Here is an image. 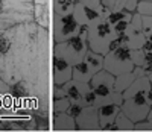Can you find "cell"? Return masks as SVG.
Masks as SVG:
<instances>
[{"mask_svg":"<svg viewBox=\"0 0 152 132\" xmlns=\"http://www.w3.org/2000/svg\"><path fill=\"white\" fill-rule=\"evenodd\" d=\"M104 59H105L104 55L96 53V52H93V50H90V49H88V52H87L85 56H84V61L90 65V69H91L94 73L104 70Z\"/></svg>","mask_w":152,"mask_h":132,"instance_id":"cell-20","label":"cell"},{"mask_svg":"<svg viewBox=\"0 0 152 132\" xmlns=\"http://www.w3.org/2000/svg\"><path fill=\"white\" fill-rule=\"evenodd\" d=\"M123 100H125V99H123V94L114 90L113 93H110V94H105V96H99V97H96V103H94V106L100 108V106H105V105H119V106H122Z\"/></svg>","mask_w":152,"mask_h":132,"instance_id":"cell-19","label":"cell"},{"mask_svg":"<svg viewBox=\"0 0 152 132\" xmlns=\"http://www.w3.org/2000/svg\"><path fill=\"white\" fill-rule=\"evenodd\" d=\"M132 61V50L126 46H119L116 49L110 50L104 59V69L110 71L113 76H120L123 73H129L134 70Z\"/></svg>","mask_w":152,"mask_h":132,"instance_id":"cell-6","label":"cell"},{"mask_svg":"<svg viewBox=\"0 0 152 132\" xmlns=\"http://www.w3.org/2000/svg\"><path fill=\"white\" fill-rule=\"evenodd\" d=\"M151 88H152V84L149 81V76H142L126 91H123V99H129V97L140 96V94H148V91Z\"/></svg>","mask_w":152,"mask_h":132,"instance_id":"cell-16","label":"cell"},{"mask_svg":"<svg viewBox=\"0 0 152 132\" xmlns=\"http://www.w3.org/2000/svg\"><path fill=\"white\" fill-rule=\"evenodd\" d=\"M122 111V106L119 105H105V106L99 108V120H100V131L107 125L116 122V117Z\"/></svg>","mask_w":152,"mask_h":132,"instance_id":"cell-17","label":"cell"},{"mask_svg":"<svg viewBox=\"0 0 152 132\" xmlns=\"http://www.w3.org/2000/svg\"><path fill=\"white\" fill-rule=\"evenodd\" d=\"M79 3H82V5H85V6H90V8H94V9H97L100 14H102V17L104 18H107L108 15H110V11L102 5V0H78Z\"/></svg>","mask_w":152,"mask_h":132,"instance_id":"cell-25","label":"cell"},{"mask_svg":"<svg viewBox=\"0 0 152 132\" xmlns=\"http://www.w3.org/2000/svg\"><path fill=\"white\" fill-rule=\"evenodd\" d=\"M62 87H64V91H66L67 99H69L72 103H81L84 94L87 93V91L91 90L90 84H87V82H79V81H75V79L69 81L67 84H64ZM81 105H82V103H81Z\"/></svg>","mask_w":152,"mask_h":132,"instance_id":"cell-13","label":"cell"},{"mask_svg":"<svg viewBox=\"0 0 152 132\" xmlns=\"http://www.w3.org/2000/svg\"><path fill=\"white\" fill-rule=\"evenodd\" d=\"M87 52H88L87 28H82L78 35L67 39L64 43L52 44V55H58L61 58H64L72 65L84 61V56Z\"/></svg>","mask_w":152,"mask_h":132,"instance_id":"cell-3","label":"cell"},{"mask_svg":"<svg viewBox=\"0 0 152 132\" xmlns=\"http://www.w3.org/2000/svg\"><path fill=\"white\" fill-rule=\"evenodd\" d=\"M53 0H34V5H52Z\"/></svg>","mask_w":152,"mask_h":132,"instance_id":"cell-34","label":"cell"},{"mask_svg":"<svg viewBox=\"0 0 152 132\" xmlns=\"http://www.w3.org/2000/svg\"><path fill=\"white\" fill-rule=\"evenodd\" d=\"M84 109V106H82V105L81 103H70V106H69V109L66 111V112H69L72 117H78L79 114H81V111Z\"/></svg>","mask_w":152,"mask_h":132,"instance_id":"cell-32","label":"cell"},{"mask_svg":"<svg viewBox=\"0 0 152 132\" xmlns=\"http://www.w3.org/2000/svg\"><path fill=\"white\" fill-rule=\"evenodd\" d=\"M34 21V0H0V32Z\"/></svg>","mask_w":152,"mask_h":132,"instance_id":"cell-2","label":"cell"},{"mask_svg":"<svg viewBox=\"0 0 152 132\" xmlns=\"http://www.w3.org/2000/svg\"><path fill=\"white\" fill-rule=\"evenodd\" d=\"M50 76L53 85H64L73 79V65L64 58L50 53Z\"/></svg>","mask_w":152,"mask_h":132,"instance_id":"cell-8","label":"cell"},{"mask_svg":"<svg viewBox=\"0 0 152 132\" xmlns=\"http://www.w3.org/2000/svg\"><path fill=\"white\" fill-rule=\"evenodd\" d=\"M11 132H18V131H11Z\"/></svg>","mask_w":152,"mask_h":132,"instance_id":"cell-39","label":"cell"},{"mask_svg":"<svg viewBox=\"0 0 152 132\" xmlns=\"http://www.w3.org/2000/svg\"><path fill=\"white\" fill-rule=\"evenodd\" d=\"M50 128L53 131L70 132L76 129V118L72 117L69 112H50Z\"/></svg>","mask_w":152,"mask_h":132,"instance_id":"cell-12","label":"cell"},{"mask_svg":"<svg viewBox=\"0 0 152 132\" xmlns=\"http://www.w3.org/2000/svg\"><path fill=\"white\" fill-rule=\"evenodd\" d=\"M93 76H94V71L90 69V65H88L85 61H81V62L73 65V79L75 81L90 84Z\"/></svg>","mask_w":152,"mask_h":132,"instance_id":"cell-18","label":"cell"},{"mask_svg":"<svg viewBox=\"0 0 152 132\" xmlns=\"http://www.w3.org/2000/svg\"><path fill=\"white\" fill-rule=\"evenodd\" d=\"M11 44H12L11 29L0 32V55H2V53H6V52L9 50V47H11Z\"/></svg>","mask_w":152,"mask_h":132,"instance_id":"cell-26","label":"cell"},{"mask_svg":"<svg viewBox=\"0 0 152 132\" xmlns=\"http://www.w3.org/2000/svg\"><path fill=\"white\" fill-rule=\"evenodd\" d=\"M132 61L135 67H145L148 64V56H146V52L143 49H138V50H132Z\"/></svg>","mask_w":152,"mask_h":132,"instance_id":"cell-27","label":"cell"},{"mask_svg":"<svg viewBox=\"0 0 152 132\" xmlns=\"http://www.w3.org/2000/svg\"><path fill=\"white\" fill-rule=\"evenodd\" d=\"M81 29H82V26L76 21L73 14L52 12V28H50L52 44L67 41V39L78 35L81 32Z\"/></svg>","mask_w":152,"mask_h":132,"instance_id":"cell-5","label":"cell"},{"mask_svg":"<svg viewBox=\"0 0 152 132\" xmlns=\"http://www.w3.org/2000/svg\"><path fill=\"white\" fill-rule=\"evenodd\" d=\"M34 21L41 28H52V5H34Z\"/></svg>","mask_w":152,"mask_h":132,"instance_id":"cell-15","label":"cell"},{"mask_svg":"<svg viewBox=\"0 0 152 132\" xmlns=\"http://www.w3.org/2000/svg\"><path fill=\"white\" fill-rule=\"evenodd\" d=\"M70 100L67 97H61V99H52L50 100V112H64L70 106Z\"/></svg>","mask_w":152,"mask_h":132,"instance_id":"cell-23","label":"cell"},{"mask_svg":"<svg viewBox=\"0 0 152 132\" xmlns=\"http://www.w3.org/2000/svg\"><path fill=\"white\" fill-rule=\"evenodd\" d=\"M143 32L146 36L152 35V15H143Z\"/></svg>","mask_w":152,"mask_h":132,"instance_id":"cell-31","label":"cell"},{"mask_svg":"<svg viewBox=\"0 0 152 132\" xmlns=\"http://www.w3.org/2000/svg\"><path fill=\"white\" fill-rule=\"evenodd\" d=\"M73 15H75L76 21H78L82 28H88V26H91V24H94L97 21L105 20L97 9L90 8V6H85V5H82L79 2L76 3V6L73 9Z\"/></svg>","mask_w":152,"mask_h":132,"instance_id":"cell-11","label":"cell"},{"mask_svg":"<svg viewBox=\"0 0 152 132\" xmlns=\"http://www.w3.org/2000/svg\"><path fill=\"white\" fill-rule=\"evenodd\" d=\"M78 3V0H53L52 2V12L58 14H73V9Z\"/></svg>","mask_w":152,"mask_h":132,"instance_id":"cell-21","label":"cell"},{"mask_svg":"<svg viewBox=\"0 0 152 132\" xmlns=\"http://www.w3.org/2000/svg\"><path fill=\"white\" fill-rule=\"evenodd\" d=\"M76 129L85 132L100 131V120H99V108L97 106H85L81 114L76 117Z\"/></svg>","mask_w":152,"mask_h":132,"instance_id":"cell-9","label":"cell"},{"mask_svg":"<svg viewBox=\"0 0 152 132\" xmlns=\"http://www.w3.org/2000/svg\"><path fill=\"white\" fill-rule=\"evenodd\" d=\"M138 2L140 0H126V3H125V11H128L131 12V14H134V12H137V8H138Z\"/></svg>","mask_w":152,"mask_h":132,"instance_id":"cell-33","label":"cell"},{"mask_svg":"<svg viewBox=\"0 0 152 132\" xmlns=\"http://www.w3.org/2000/svg\"><path fill=\"white\" fill-rule=\"evenodd\" d=\"M146 99H148V103L152 105V88L148 91V94H146Z\"/></svg>","mask_w":152,"mask_h":132,"instance_id":"cell-37","label":"cell"},{"mask_svg":"<svg viewBox=\"0 0 152 132\" xmlns=\"http://www.w3.org/2000/svg\"><path fill=\"white\" fill-rule=\"evenodd\" d=\"M149 81H151V84H152V74H149Z\"/></svg>","mask_w":152,"mask_h":132,"instance_id":"cell-38","label":"cell"},{"mask_svg":"<svg viewBox=\"0 0 152 132\" xmlns=\"http://www.w3.org/2000/svg\"><path fill=\"white\" fill-rule=\"evenodd\" d=\"M131 17H132L131 12L122 9V11H116V12H110V15H108L105 20H107V23H110L111 26H114L116 23H119V21H122V20H129Z\"/></svg>","mask_w":152,"mask_h":132,"instance_id":"cell-24","label":"cell"},{"mask_svg":"<svg viewBox=\"0 0 152 132\" xmlns=\"http://www.w3.org/2000/svg\"><path fill=\"white\" fill-rule=\"evenodd\" d=\"M126 0H102V5L110 11V12H116V11H122L125 8Z\"/></svg>","mask_w":152,"mask_h":132,"instance_id":"cell-28","label":"cell"},{"mask_svg":"<svg viewBox=\"0 0 152 132\" xmlns=\"http://www.w3.org/2000/svg\"><path fill=\"white\" fill-rule=\"evenodd\" d=\"M81 103H82L84 108L85 106H94V103H96V93L93 90L87 91V93L84 94V97H82V100H81Z\"/></svg>","mask_w":152,"mask_h":132,"instance_id":"cell-30","label":"cell"},{"mask_svg":"<svg viewBox=\"0 0 152 132\" xmlns=\"http://www.w3.org/2000/svg\"><path fill=\"white\" fill-rule=\"evenodd\" d=\"M143 69H145V71H146V74H148V76H149V74H152V61H151V62H148Z\"/></svg>","mask_w":152,"mask_h":132,"instance_id":"cell-35","label":"cell"},{"mask_svg":"<svg viewBox=\"0 0 152 132\" xmlns=\"http://www.w3.org/2000/svg\"><path fill=\"white\" fill-rule=\"evenodd\" d=\"M12 44L6 53L0 55V79L8 84L20 81L31 85L37 97L49 106V94L52 85L50 76L49 43L50 31L38 26L35 21L11 28Z\"/></svg>","mask_w":152,"mask_h":132,"instance_id":"cell-1","label":"cell"},{"mask_svg":"<svg viewBox=\"0 0 152 132\" xmlns=\"http://www.w3.org/2000/svg\"><path fill=\"white\" fill-rule=\"evenodd\" d=\"M151 109V105L148 103L146 94L134 96L129 99H125L122 103V111L128 115L134 123L142 122L148 117V112Z\"/></svg>","mask_w":152,"mask_h":132,"instance_id":"cell-7","label":"cell"},{"mask_svg":"<svg viewBox=\"0 0 152 132\" xmlns=\"http://www.w3.org/2000/svg\"><path fill=\"white\" fill-rule=\"evenodd\" d=\"M114 123H116V126H117V131H134V125H135L123 111L119 112V115L116 117V122Z\"/></svg>","mask_w":152,"mask_h":132,"instance_id":"cell-22","label":"cell"},{"mask_svg":"<svg viewBox=\"0 0 152 132\" xmlns=\"http://www.w3.org/2000/svg\"><path fill=\"white\" fill-rule=\"evenodd\" d=\"M145 120L151 125V128H152V105H151V109H149V112H148V117L145 118Z\"/></svg>","mask_w":152,"mask_h":132,"instance_id":"cell-36","label":"cell"},{"mask_svg":"<svg viewBox=\"0 0 152 132\" xmlns=\"http://www.w3.org/2000/svg\"><path fill=\"white\" fill-rule=\"evenodd\" d=\"M142 76H148L143 67H134V70L129 71V73H123V74H120V76H116L114 90L123 94V91H126V90H128V88L137 81L138 77H142Z\"/></svg>","mask_w":152,"mask_h":132,"instance_id":"cell-14","label":"cell"},{"mask_svg":"<svg viewBox=\"0 0 152 132\" xmlns=\"http://www.w3.org/2000/svg\"><path fill=\"white\" fill-rule=\"evenodd\" d=\"M114 82H116V76H113L110 71L105 69L94 73V76L90 81V87L96 93V97L99 96H105L114 91Z\"/></svg>","mask_w":152,"mask_h":132,"instance_id":"cell-10","label":"cell"},{"mask_svg":"<svg viewBox=\"0 0 152 132\" xmlns=\"http://www.w3.org/2000/svg\"><path fill=\"white\" fill-rule=\"evenodd\" d=\"M116 38H117L116 32H114L113 26L110 23H107V20L97 21L87 28L88 49L96 52V53L104 55V56L110 52V47Z\"/></svg>","mask_w":152,"mask_h":132,"instance_id":"cell-4","label":"cell"},{"mask_svg":"<svg viewBox=\"0 0 152 132\" xmlns=\"http://www.w3.org/2000/svg\"><path fill=\"white\" fill-rule=\"evenodd\" d=\"M137 12L142 15H152V0H140Z\"/></svg>","mask_w":152,"mask_h":132,"instance_id":"cell-29","label":"cell"}]
</instances>
